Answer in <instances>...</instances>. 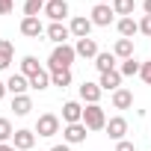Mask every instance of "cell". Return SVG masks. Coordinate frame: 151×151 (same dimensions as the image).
<instances>
[{
    "label": "cell",
    "mask_w": 151,
    "mask_h": 151,
    "mask_svg": "<svg viewBox=\"0 0 151 151\" xmlns=\"http://www.w3.org/2000/svg\"><path fill=\"white\" fill-rule=\"evenodd\" d=\"M45 33H47V39H50L53 45H68V36H71V30H68L62 21H50V27H47Z\"/></svg>",
    "instance_id": "obj_5"
},
{
    "label": "cell",
    "mask_w": 151,
    "mask_h": 151,
    "mask_svg": "<svg viewBox=\"0 0 151 151\" xmlns=\"http://www.w3.org/2000/svg\"><path fill=\"white\" fill-rule=\"evenodd\" d=\"M142 9H145V15H151V0H142Z\"/></svg>",
    "instance_id": "obj_34"
},
{
    "label": "cell",
    "mask_w": 151,
    "mask_h": 151,
    "mask_svg": "<svg viewBox=\"0 0 151 151\" xmlns=\"http://www.w3.org/2000/svg\"><path fill=\"white\" fill-rule=\"evenodd\" d=\"M36 133H39V136H53V133H59V119H56L53 113L39 116V122H36Z\"/></svg>",
    "instance_id": "obj_3"
},
{
    "label": "cell",
    "mask_w": 151,
    "mask_h": 151,
    "mask_svg": "<svg viewBox=\"0 0 151 151\" xmlns=\"http://www.w3.org/2000/svg\"><path fill=\"white\" fill-rule=\"evenodd\" d=\"M139 33L151 36V15H142V21H139Z\"/></svg>",
    "instance_id": "obj_31"
},
{
    "label": "cell",
    "mask_w": 151,
    "mask_h": 151,
    "mask_svg": "<svg viewBox=\"0 0 151 151\" xmlns=\"http://www.w3.org/2000/svg\"><path fill=\"white\" fill-rule=\"evenodd\" d=\"M50 86V74L42 68L39 74H36V77H30V89H36V92H42V89H47Z\"/></svg>",
    "instance_id": "obj_25"
},
{
    "label": "cell",
    "mask_w": 151,
    "mask_h": 151,
    "mask_svg": "<svg viewBox=\"0 0 151 151\" xmlns=\"http://www.w3.org/2000/svg\"><path fill=\"white\" fill-rule=\"evenodd\" d=\"M104 130L110 133V139L122 142V139H124V133H127V122H124L122 116H116V119H110V122H107V127H104Z\"/></svg>",
    "instance_id": "obj_10"
},
{
    "label": "cell",
    "mask_w": 151,
    "mask_h": 151,
    "mask_svg": "<svg viewBox=\"0 0 151 151\" xmlns=\"http://www.w3.org/2000/svg\"><path fill=\"white\" fill-rule=\"evenodd\" d=\"M39 12H45V3H39V0H24V18H39Z\"/></svg>",
    "instance_id": "obj_27"
},
{
    "label": "cell",
    "mask_w": 151,
    "mask_h": 151,
    "mask_svg": "<svg viewBox=\"0 0 151 151\" xmlns=\"http://www.w3.org/2000/svg\"><path fill=\"white\" fill-rule=\"evenodd\" d=\"M12 110H15V116H27L33 110V101L27 95H12Z\"/></svg>",
    "instance_id": "obj_21"
},
{
    "label": "cell",
    "mask_w": 151,
    "mask_h": 151,
    "mask_svg": "<svg viewBox=\"0 0 151 151\" xmlns=\"http://www.w3.org/2000/svg\"><path fill=\"white\" fill-rule=\"evenodd\" d=\"M83 124H86L89 130H104V127H107V116H104V110H101L98 104H89V107L83 110Z\"/></svg>",
    "instance_id": "obj_2"
},
{
    "label": "cell",
    "mask_w": 151,
    "mask_h": 151,
    "mask_svg": "<svg viewBox=\"0 0 151 151\" xmlns=\"http://www.w3.org/2000/svg\"><path fill=\"white\" fill-rule=\"evenodd\" d=\"M113 107H116V110H127V107H133V95H130L127 89H116V92H113Z\"/></svg>",
    "instance_id": "obj_18"
},
{
    "label": "cell",
    "mask_w": 151,
    "mask_h": 151,
    "mask_svg": "<svg viewBox=\"0 0 151 151\" xmlns=\"http://www.w3.org/2000/svg\"><path fill=\"white\" fill-rule=\"evenodd\" d=\"M6 92H9V89H6V83H3V80H0V98H3Z\"/></svg>",
    "instance_id": "obj_37"
},
{
    "label": "cell",
    "mask_w": 151,
    "mask_h": 151,
    "mask_svg": "<svg viewBox=\"0 0 151 151\" xmlns=\"http://www.w3.org/2000/svg\"><path fill=\"white\" fill-rule=\"evenodd\" d=\"M113 53L122 56V59H130V56H133V39H119L116 47H113Z\"/></svg>",
    "instance_id": "obj_22"
},
{
    "label": "cell",
    "mask_w": 151,
    "mask_h": 151,
    "mask_svg": "<svg viewBox=\"0 0 151 151\" xmlns=\"http://www.w3.org/2000/svg\"><path fill=\"white\" fill-rule=\"evenodd\" d=\"M12 145H15L18 151H30V148L36 145V133H33V130H15Z\"/></svg>",
    "instance_id": "obj_12"
},
{
    "label": "cell",
    "mask_w": 151,
    "mask_h": 151,
    "mask_svg": "<svg viewBox=\"0 0 151 151\" xmlns=\"http://www.w3.org/2000/svg\"><path fill=\"white\" fill-rule=\"evenodd\" d=\"M74 59H77V50H74L71 45H56L53 53H50V59H47V68L50 71H68Z\"/></svg>",
    "instance_id": "obj_1"
},
{
    "label": "cell",
    "mask_w": 151,
    "mask_h": 151,
    "mask_svg": "<svg viewBox=\"0 0 151 151\" xmlns=\"http://www.w3.org/2000/svg\"><path fill=\"white\" fill-rule=\"evenodd\" d=\"M139 68H142V62H136V59L130 56V59H124V62H122V68H119V71H122V77H133V74H139Z\"/></svg>",
    "instance_id": "obj_28"
},
{
    "label": "cell",
    "mask_w": 151,
    "mask_h": 151,
    "mask_svg": "<svg viewBox=\"0 0 151 151\" xmlns=\"http://www.w3.org/2000/svg\"><path fill=\"white\" fill-rule=\"evenodd\" d=\"M9 136H15V130H12V122H9V119H0V142H6Z\"/></svg>",
    "instance_id": "obj_29"
},
{
    "label": "cell",
    "mask_w": 151,
    "mask_h": 151,
    "mask_svg": "<svg viewBox=\"0 0 151 151\" xmlns=\"http://www.w3.org/2000/svg\"><path fill=\"white\" fill-rule=\"evenodd\" d=\"M62 122H65V124H77V122H83V107H80L77 101H68V104L62 107Z\"/></svg>",
    "instance_id": "obj_11"
},
{
    "label": "cell",
    "mask_w": 151,
    "mask_h": 151,
    "mask_svg": "<svg viewBox=\"0 0 151 151\" xmlns=\"http://www.w3.org/2000/svg\"><path fill=\"white\" fill-rule=\"evenodd\" d=\"M95 68H98L101 74L116 71V53H98V56H95Z\"/></svg>",
    "instance_id": "obj_17"
},
{
    "label": "cell",
    "mask_w": 151,
    "mask_h": 151,
    "mask_svg": "<svg viewBox=\"0 0 151 151\" xmlns=\"http://www.w3.org/2000/svg\"><path fill=\"white\" fill-rule=\"evenodd\" d=\"M139 77L145 80V86H151V62H142V68H139Z\"/></svg>",
    "instance_id": "obj_30"
},
{
    "label": "cell",
    "mask_w": 151,
    "mask_h": 151,
    "mask_svg": "<svg viewBox=\"0 0 151 151\" xmlns=\"http://www.w3.org/2000/svg\"><path fill=\"white\" fill-rule=\"evenodd\" d=\"M9 62H12V42L0 39V71L9 68Z\"/></svg>",
    "instance_id": "obj_26"
},
{
    "label": "cell",
    "mask_w": 151,
    "mask_h": 151,
    "mask_svg": "<svg viewBox=\"0 0 151 151\" xmlns=\"http://www.w3.org/2000/svg\"><path fill=\"white\" fill-rule=\"evenodd\" d=\"M39 3H47V0H39Z\"/></svg>",
    "instance_id": "obj_39"
},
{
    "label": "cell",
    "mask_w": 151,
    "mask_h": 151,
    "mask_svg": "<svg viewBox=\"0 0 151 151\" xmlns=\"http://www.w3.org/2000/svg\"><path fill=\"white\" fill-rule=\"evenodd\" d=\"M133 9H136V0H113V12H116V15L130 18V15H133Z\"/></svg>",
    "instance_id": "obj_23"
},
{
    "label": "cell",
    "mask_w": 151,
    "mask_h": 151,
    "mask_svg": "<svg viewBox=\"0 0 151 151\" xmlns=\"http://www.w3.org/2000/svg\"><path fill=\"white\" fill-rule=\"evenodd\" d=\"M45 15L50 21H62L68 15V3H65V0H47V3H45Z\"/></svg>",
    "instance_id": "obj_8"
},
{
    "label": "cell",
    "mask_w": 151,
    "mask_h": 151,
    "mask_svg": "<svg viewBox=\"0 0 151 151\" xmlns=\"http://www.w3.org/2000/svg\"><path fill=\"white\" fill-rule=\"evenodd\" d=\"M116 151H136V148H133V142L122 139V142H116Z\"/></svg>",
    "instance_id": "obj_33"
},
{
    "label": "cell",
    "mask_w": 151,
    "mask_h": 151,
    "mask_svg": "<svg viewBox=\"0 0 151 151\" xmlns=\"http://www.w3.org/2000/svg\"><path fill=\"white\" fill-rule=\"evenodd\" d=\"M50 151H71V148H68V145H53Z\"/></svg>",
    "instance_id": "obj_36"
},
{
    "label": "cell",
    "mask_w": 151,
    "mask_h": 151,
    "mask_svg": "<svg viewBox=\"0 0 151 151\" xmlns=\"http://www.w3.org/2000/svg\"><path fill=\"white\" fill-rule=\"evenodd\" d=\"M119 33H122V39H133V36L139 33V21H133V18H122V21H119Z\"/></svg>",
    "instance_id": "obj_20"
},
{
    "label": "cell",
    "mask_w": 151,
    "mask_h": 151,
    "mask_svg": "<svg viewBox=\"0 0 151 151\" xmlns=\"http://www.w3.org/2000/svg\"><path fill=\"white\" fill-rule=\"evenodd\" d=\"M39 71H42V65H39V59H36V56H24V59H21V74H24L27 80H30V77H36Z\"/></svg>",
    "instance_id": "obj_19"
},
{
    "label": "cell",
    "mask_w": 151,
    "mask_h": 151,
    "mask_svg": "<svg viewBox=\"0 0 151 151\" xmlns=\"http://www.w3.org/2000/svg\"><path fill=\"white\" fill-rule=\"evenodd\" d=\"M92 18H86V15H77L71 24H68V30H71V36H77V39H89V33H92Z\"/></svg>",
    "instance_id": "obj_6"
},
{
    "label": "cell",
    "mask_w": 151,
    "mask_h": 151,
    "mask_svg": "<svg viewBox=\"0 0 151 151\" xmlns=\"http://www.w3.org/2000/svg\"><path fill=\"white\" fill-rule=\"evenodd\" d=\"M50 86H59V89L71 86V68L68 71H50Z\"/></svg>",
    "instance_id": "obj_24"
},
{
    "label": "cell",
    "mask_w": 151,
    "mask_h": 151,
    "mask_svg": "<svg viewBox=\"0 0 151 151\" xmlns=\"http://www.w3.org/2000/svg\"><path fill=\"white\" fill-rule=\"evenodd\" d=\"M86 124L83 122H77V124H65V130H62V136H65V142L68 145H77V142H83L86 139Z\"/></svg>",
    "instance_id": "obj_7"
},
{
    "label": "cell",
    "mask_w": 151,
    "mask_h": 151,
    "mask_svg": "<svg viewBox=\"0 0 151 151\" xmlns=\"http://www.w3.org/2000/svg\"><path fill=\"white\" fill-rule=\"evenodd\" d=\"M0 151H18L15 145H6V142H0Z\"/></svg>",
    "instance_id": "obj_35"
},
{
    "label": "cell",
    "mask_w": 151,
    "mask_h": 151,
    "mask_svg": "<svg viewBox=\"0 0 151 151\" xmlns=\"http://www.w3.org/2000/svg\"><path fill=\"white\" fill-rule=\"evenodd\" d=\"M101 92H104V89H101L98 83H89V80L80 86V98H83L86 104H98V101H101Z\"/></svg>",
    "instance_id": "obj_13"
},
{
    "label": "cell",
    "mask_w": 151,
    "mask_h": 151,
    "mask_svg": "<svg viewBox=\"0 0 151 151\" xmlns=\"http://www.w3.org/2000/svg\"><path fill=\"white\" fill-rule=\"evenodd\" d=\"M21 33L30 36V39H39V36L45 33V27H42L39 18H24V21H21Z\"/></svg>",
    "instance_id": "obj_16"
},
{
    "label": "cell",
    "mask_w": 151,
    "mask_h": 151,
    "mask_svg": "<svg viewBox=\"0 0 151 151\" xmlns=\"http://www.w3.org/2000/svg\"><path fill=\"white\" fill-rule=\"evenodd\" d=\"M98 86H101V89H107V92H116V89L122 86V71H107V74H101Z\"/></svg>",
    "instance_id": "obj_14"
},
{
    "label": "cell",
    "mask_w": 151,
    "mask_h": 151,
    "mask_svg": "<svg viewBox=\"0 0 151 151\" xmlns=\"http://www.w3.org/2000/svg\"><path fill=\"white\" fill-rule=\"evenodd\" d=\"M74 50H77V56H83V59H95V56L101 53V50H98V42H95V39H77Z\"/></svg>",
    "instance_id": "obj_9"
},
{
    "label": "cell",
    "mask_w": 151,
    "mask_h": 151,
    "mask_svg": "<svg viewBox=\"0 0 151 151\" xmlns=\"http://www.w3.org/2000/svg\"><path fill=\"white\" fill-rule=\"evenodd\" d=\"M12 6H15V0H0V15H9Z\"/></svg>",
    "instance_id": "obj_32"
},
{
    "label": "cell",
    "mask_w": 151,
    "mask_h": 151,
    "mask_svg": "<svg viewBox=\"0 0 151 151\" xmlns=\"http://www.w3.org/2000/svg\"><path fill=\"white\" fill-rule=\"evenodd\" d=\"M6 89H9L12 95H24V92L30 89V80L24 77V74H12V77L6 80Z\"/></svg>",
    "instance_id": "obj_15"
},
{
    "label": "cell",
    "mask_w": 151,
    "mask_h": 151,
    "mask_svg": "<svg viewBox=\"0 0 151 151\" xmlns=\"http://www.w3.org/2000/svg\"><path fill=\"white\" fill-rule=\"evenodd\" d=\"M101 3H113V0H101Z\"/></svg>",
    "instance_id": "obj_38"
},
{
    "label": "cell",
    "mask_w": 151,
    "mask_h": 151,
    "mask_svg": "<svg viewBox=\"0 0 151 151\" xmlns=\"http://www.w3.org/2000/svg\"><path fill=\"white\" fill-rule=\"evenodd\" d=\"M113 15H116V12H113L110 3H98V6L92 9V24H95V27H110V24H113Z\"/></svg>",
    "instance_id": "obj_4"
}]
</instances>
